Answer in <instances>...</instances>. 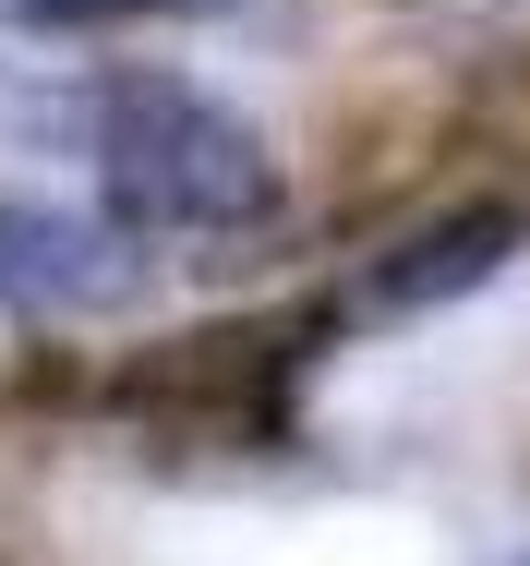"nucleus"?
Masks as SVG:
<instances>
[{"label":"nucleus","instance_id":"nucleus-1","mask_svg":"<svg viewBox=\"0 0 530 566\" xmlns=\"http://www.w3.org/2000/svg\"><path fill=\"white\" fill-rule=\"evenodd\" d=\"M12 133L49 157H85L97 218H121L145 253H217L290 218V169L266 145V120H241L217 85L169 61H49L37 97H12Z\"/></svg>","mask_w":530,"mask_h":566},{"label":"nucleus","instance_id":"nucleus-2","mask_svg":"<svg viewBox=\"0 0 530 566\" xmlns=\"http://www.w3.org/2000/svg\"><path fill=\"white\" fill-rule=\"evenodd\" d=\"M530 253V193L519 181H495V193H446L423 206L411 229H386L350 277H337V338L350 326H423V314H458V302H482L507 265Z\"/></svg>","mask_w":530,"mask_h":566},{"label":"nucleus","instance_id":"nucleus-3","mask_svg":"<svg viewBox=\"0 0 530 566\" xmlns=\"http://www.w3.org/2000/svg\"><path fill=\"white\" fill-rule=\"evenodd\" d=\"M157 277V253L97 206H49V193H0V314L24 326H85L121 314Z\"/></svg>","mask_w":530,"mask_h":566},{"label":"nucleus","instance_id":"nucleus-4","mask_svg":"<svg viewBox=\"0 0 530 566\" xmlns=\"http://www.w3.org/2000/svg\"><path fill=\"white\" fill-rule=\"evenodd\" d=\"M24 36H108V24H145V12H169V0H0Z\"/></svg>","mask_w":530,"mask_h":566}]
</instances>
